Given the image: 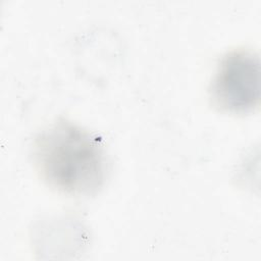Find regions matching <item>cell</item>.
I'll use <instances>...</instances> for the list:
<instances>
[{
    "label": "cell",
    "mask_w": 261,
    "mask_h": 261,
    "mask_svg": "<svg viewBox=\"0 0 261 261\" xmlns=\"http://www.w3.org/2000/svg\"><path fill=\"white\" fill-rule=\"evenodd\" d=\"M32 159L43 181L70 196L96 194L109 170L101 141L67 119H58L37 134Z\"/></svg>",
    "instance_id": "cell-1"
},
{
    "label": "cell",
    "mask_w": 261,
    "mask_h": 261,
    "mask_svg": "<svg viewBox=\"0 0 261 261\" xmlns=\"http://www.w3.org/2000/svg\"><path fill=\"white\" fill-rule=\"evenodd\" d=\"M213 104L220 110L244 113L260 101V63L256 53L234 49L227 52L217 65L211 84Z\"/></svg>",
    "instance_id": "cell-2"
}]
</instances>
